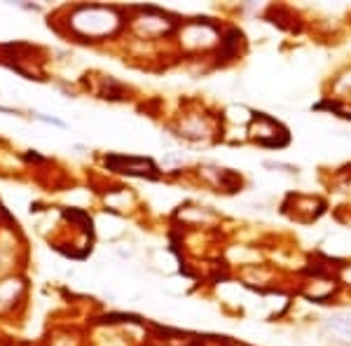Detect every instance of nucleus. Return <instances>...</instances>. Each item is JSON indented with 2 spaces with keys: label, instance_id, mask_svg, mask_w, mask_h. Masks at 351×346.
<instances>
[{
  "label": "nucleus",
  "instance_id": "f257e3e1",
  "mask_svg": "<svg viewBox=\"0 0 351 346\" xmlns=\"http://www.w3.org/2000/svg\"><path fill=\"white\" fill-rule=\"evenodd\" d=\"M122 26V16L115 8L104 5H77L68 14V28L84 42H96L99 38H110Z\"/></svg>",
  "mask_w": 351,
  "mask_h": 346
},
{
  "label": "nucleus",
  "instance_id": "f03ea898",
  "mask_svg": "<svg viewBox=\"0 0 351 346\" xmlns=\"http://www.w3.org/2000/svg\"><path fill=\"white\" fill-rule=\"evenodd\" d=\"M251 136L260 145H267V147H284L288 143L286 129L276 120H271L269 115H263V112H258V115L253 117Z\"/></svg>",
  "mask_w": 351,
  "mask_h": 346
},
{
  "label": "nucleus",
  "instance_id": "7ed1b4c3",
  "mask_svg": "<svg viewBox=\"0 0 351 346\" xmlns=\"http://www.w3.org/2000/svg\"><path fill=\"white\" fill-rule=\"evenodd\" d=\"M106 166L115 169L120 173H129V175H141V178H157V166L150 160H143V157H124V155H112L106 160Z\"/></svg>",
  "mask_w": 351,
  "mask_h": 346
},
{
  "label": "nucleus",
  "instance_id": "20e7f679",
  "mask_svg": "<svg viewBox=\"0 0 351 346\" xmlns=\"http://www.w3.org/2000/svg\"><path fill=\"white\" fill-rule=\"evenodd\" d=\"M21 295H24V283L19 279L0 281V314L14 309V304H19Z\"/></svg>",
  "mask_w": 351,
  "mask_h": 346
},
{
  "label": "nucleus",
  "instance_id": "39448f33",
  "mask_svg": "<svg viewBox=\"0 0 351 346\" xmlns=\"http://www.w3.org/2000/svg\"><path fill=\"white\" fill-rule=\"evenodd\" d=\"M265 166H267V169H281L284 173H298V166H291V164H281V162H267Z\"/></svg>",
  "mask_w": 351,
  "mask_h": 346
}]
</instances>
